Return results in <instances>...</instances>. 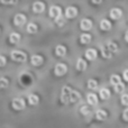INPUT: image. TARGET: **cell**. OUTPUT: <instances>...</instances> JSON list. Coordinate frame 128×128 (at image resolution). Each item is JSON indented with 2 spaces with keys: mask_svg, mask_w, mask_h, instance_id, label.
Segmentation results:
<instances>
[{
  "mask_svg": "<svg viewBox=\"0 0 128 128\" xmlns=\"http://www.w3.org/2000/svg\"><path fill=\"white\" fill-rule=\"evenodd\" d=\"M125 40H126V42H128V30H127L126 35H125Z\"/></svg>",
  "mask_w": 128,
  "mask_h": 128,
  "instance_id": "37",
  "label": "cell"
},
{
  "mask_svg": "<svg viewBox=\"0 0 128 128\" xmlns=\"http://www.w3.org/2000/svg\"><path fill=\"white\" fill-rule=\"evenodd\" d=\"M120 82H122V80H120V76H119V75H117V74H112V75H111V78H110V83L112 84V86H116V84L120 83Z\"/></svg>",
  "mask_w": 128,
  "mask_h": 128,
  "instance_id": "24",
  "label": "cell"
},
{
  "mask_svg": "<svg viewBox=\"0 0 128 128\" xmlns=\"http://www.w3.org/2000/svg\"><path fill=\"white\" fill-rule=\"evenodd\" d=\"M55 22H56V24H58V26H62V25H64V18L62 17V16H60V17H58L55 19Z\"/></svg>",
  "mask_w": 128,
  "mask_h": 128,
  "instance_id": "30",
  "label": "cell"
},
{
  "mask_svg": "<svg viewBox=\"0 0 128 128\" xmlns=\"http://www.w3.org/2000/svg\"><path fill=\"white\" fill-rule=\"evenodd\" d=\"M97 86H98V83H97L96 80L91 79V80L88 81V88L91 89V90H96V89H97Z\"/></svg>",
  "mask_w": 128,
  "mask_h": 128,
  "instance_id": "26",
  "label": "cell"
},
{
  "mask_svg": "<svg viewBox=\"0 0 128 128\" xmlns=\"http://www.w3.org/2000/svg\"><path fill=\"white\" fill-rule=\"evenodd\" d=\"M1 66H4V64H6V58H4V55H1Z\"/></svg>",
  "mask_w": 128,
  "mask_h": 128,
  "instance_id": "35",
  "label": "cell"
},
{
  "mask_svg": "<svg viewBox=\"0 0 128 128\" xmlns=\"http://www.w3.org/2000/svg\"><path fill=\"white\" fill-rule=\"evenodd\" d=\"M30 62L34 66H40L43 63V58L40 55H33L30 58Z\"/></svg>",
  "mask_w": 128,
  "mask_h": 128,
  "instance_id": "12",
  "label": "cell"
},
{
  "mask_svg": "<svg viewBox=\"0 0 128 128\" xmlns=\"http://www.w3.org/2000/svg\"><path fill=\"white\" fill-rule=\"evenodd\" d=\"M100 28L102 30H109V29H111V22L107 19H102L100 22Z\"/></svg>",
  "mask_w": 128,
  "mask_h": 128,
  "instance_id": "15",
  "label": "cell"
},
{
  "mask_svg": "<svg viewBox=\"0 0 128 128\" xmlns=\"http://www.w3.org/2000/svg\"><path fill=\"white\" fill-rule=\"evenodd\" d=\"M72 92V89L70 86H65L62 89V93H61V100H62L63 104H70V94Z\"/></svg>",
  "mask_w": 128,
  "mask_h": 128,
  "instance_id": "1",
  "label": "cell"
},
{
  "mask_svg": "<svg viewBox=\"0 0 128 128\" xmlns=\"http://www.w3.org/2000/svg\"><path fill=\"white\" fill-rule=\"evenodd\" d=\"M107 111H104V109H98L97 111H96V118H97L98 120H104L107 118Z\"/></svg>",
  "mask_w": 128,
  "mask_h": 128,
  "instance_id": "14",
  "label": "cell"
},
{
  "mask_svg": "<svg viewBox=\"0 0 128 128\" xmlns=\"http://www.w3.org/2000/svg\"><path fill=\"white\" fill-rule=\"evenodd\" d=\"M86 58H88L89 61H94L96 58H97V51L94 48H90L86 52Z\"/></svg>",
  "mask_w": 128,
  "mask_h": 128,
  "instance_id": "11",
  "label": "cell"
},
{
  "mask_svg": "<svg viewBox=\"0 0 128 128\" xmlns=\"http://www.w3.org/2000/svg\"><path fill=\"white\" fill-rule=\"evenodd\" d=\"M11 58H12L14 61H17V62L22 63V62H26L27 55L20 51H14V52H11Z\"/></svg>",
  "mask_w": 128,
  "mask_h": 128,
  "instance_id": "2",
  "label": "cell"
},
{
  "mask_svg": "<svg viewBox=\"0 0 128 128\" xmlns=\"http://www.w3.org/2000/svg\"><path fill=\"white\" fill-rule=\"evenodd\" d=\"M80 40H81L82 44H88L91 40V35L90 34H82L81 37H80Z\"/></svg>",
  "mask_w": 128,
  "mask_h": 128,
  "instance_id": "22",
  "label": "cell"
},
{
  "mask_svg": "<svg viewBox=\"0 0 128 128\" xmlns=\"http://www.w3.org/2000/svg\"><path fill=\"white\" fill-rule=\"evenodd\" d=\"M8 86V80H6L4 78H1V88H6Z\"/></svg>",
  "mask_w": 128,
  "mask_h": 128,
  "instance_id": "32",
  "label": "cell"
},
{
  "mask_svg": "<svg viewBox=\"0 0 128 128\" xmlns=\"http://www.w3.org/2000/svg\"><path fill=\"white\" fill-rule=\"evenodd\" d=\"M26 22V17H25L22 14H17V15L15 16V18H14V24L16 25V26H22V25Z\"/></svg>",
  "mask_w": 128,
  "mask_h": 128,
  "instance_id": "6",
  "label": "cell"
},
{
  "mask_svg": "<svg viewBox=\"0 0 128 128\" xmlns=\"http://www.w3.org/2000/svg\"><path fill=\"white\" fill-rule=\"evenodd\" d=\"M122 119L128 122V108L126 109V110H124V112H122Z\"/></svg>",
  "mask_w": 128,
  "mask_h": 128,
  "instance_id": "33",
  "label": "cell"
},
{
  "mask_svg": "<svg viewBox=\"0 0 128 128\" xmlns=\"http://www.w3.org/2000/svg\"><path fill=\"white\" fill-rule=\"evenodd\" d=\"M27 32H28L29 34H35L36 32H37V26H36V24L30 22V24L27 25Z\"/></svg>",
  "mask_w": 128,
  "mask_h": 128,
  "instance_id": "23",
  "label": "cell"
},
{
  "mask_svg": "<svg viewBox=\"0 0 128 128\" xmlns=\"http://www.w3.org/2000/svg\"><path fill=\"white\" fill-rule=\"evenodd\" d=\"M122 78H124L125 81L128 82V70H125L124 73H122Z\"/></svg>",
  "mask_w": 128,
  "mask_h": 128,
  "instance_id": "34",
  "label": "cell"
},
{
  "mask_svg": "<svg viewBox=\"0 0 128 128\" xmlns=\"http://www.w3.org/2000/svg\"><path fill=\"white\" fill-rule=\"evenodd\" d=\"M38 101H40V98H38L36 94L30 93V94L28 96V102L32 104V106H36V104H38Z\"/></svg>",
  "mask_w": 128,
  "mask_h": 128,
  "instance_id": "18",
  "label": "cell"
},
{
  "mask_svg": "<svg viewBox=\"0 0 128 128\" xmlns=\"http://www.w3.org/2000/svg\"><path fill=\"white\" fill-rule=\"evenodd\" d=\"M55 53L58 56H60V58H62L66 54V48L65 46H63V45H58L55 48Z\"/></svg>",
  "mask_w": 128,
  "mask_h": 128,
  "instance_id": "16",
  "label": "cell"
},
{
  "mask_svg": "<svg viewBox=\"0 0 128 128\" xmlns=\"http://www.w3.org/2000/svg\"><path fill=\"white\" fill-rule=\"evenodd\" d=\"M80 112H81L82 115L86 116L90 114V109H89V107H86V106H82L81 108H80Z\"/></svg>",
  "mask_w": 128,
  "mask_h": 128,
  "instance_id": "28",
  "label": "cell"
},
{
  "mask_svg": "<svg viewBox=\"0 0 128 128\" xmlns=\"http://www.w3.org/2000/svg\"><path fill=\"white\" fill-rule=\"evenodd\" d=\"M78 15V9L75 7H68L65 10V17L66 18H74Z\"/></svg>",
  "mask_w": 128,
  "mask_h": 128,
  "instance_id": "9",
  "label": "cell"
},
{
  "mask_svg": "<svg viewBox=\"0 0 128 128\" xmlns=\"http://www.w3.org/2000/svg\"><path fill=\"white\" fill-rule=\"evenodd\" d=\"M9 40H10V43H12V44H17V43L20 40V35L18 33L10 34V36H9Z\"/></svg>",
  "mask_w": 128,
  "mask_h": 128,
  "instance_id": "20",
  "label": "cell"
},
{
  "mask_svg": "<svg viewBox=\"0 0 128 128\" xmlns=\"http://www.w3.org/2000/svg\"><path fill=\"white\" fill-rule=\"evenodd\" d=\"M114 88H115V91L117 93H122L125 91V84L124 83H118V84H116V86H114Z\"/></svg>",
  "mask_w": 128,
  "mask_h": 128,
  "instance_id": "25",
  "label": "cell"
},
{
  "mask_svg": "<svg viewBox=\"0 0 128 128\" xmlns=\"http://www.w3.org/2000/svg\"><path fill=\"white\" fill-rule=\"evenodd\" d=\"M92 2L93 4H101L102 2V0H92Z\"/></svg>",
  "mask_w": 128,
  "mask_h": 128,
  "instance_id": "36",
  "label": "cell"
},
{
  "mask_svg": "<svg viewBox=\"0 0 128 128\" xmlns=\"http://www.w3.org/2000/svg\"><path fill=\"white\" fill-rule=\"evenodd\" d=\"M80 27H81L82 30H90V29L92 28V22H91L90 19L84 18V19H82L81 22H80Z\"/></svg>",
  "mask_w": 128,
  "mask_h": 128,
  "instance_id": "7",
  "label": "cell"
},
{
  "mask_svg": "<svg viewBox=\"0 0 128 128\" xmlns=\"http://www.w3.org/2000/svg\"><path fill=\"white\" fill-rule=\"evenodd\" d=\"M86 68V63L84 60H82V58H79V60L76 61V70L79 71H84Z\"/></svg>",
  "mask_w": 128,
  "mask_h": 128,
  "instance_id": "19",
  "label": "cell"
},
{
  "mask_svg": "<svg viewBox=\"0 0 128 128\" xmlns=\"http://www.w3.org/2000/svg\"><path fill=\"white\" fill-rule=\"evenodd\" d=\"M45 10V4L40 1H36L33 4V11L36 14H40Z\"/></svg>",
  "mask_w": 128,
  "mask_h": 128,
  "instance_id": "8",
  "label": "cell"
},
{
  "mask_svg": "<svg viewBox=\"0 0 128 128\" xmlns=\"http://www.w3.org/2000/svg\"><path fill=\"white\" fill-rule=\"evenodd\" d=\"M18 0H1L2 4H15Z\"/></svg>",
  "mask_w": 128,
  "mask_h": 128,
  "instance_id": "31",
  "label": "cell"
},
{
  "mask_svg": "<svg viewBox=\"0 0 128 128\" xmlns=\"http://www.w3.org/2000/svg\"><path fill=\"white\" fill-rule=\"evenodd\" d=\"M50 16H51L52 18H54V19H56L58 17L62 16L61 8L60 7H58V6H52L51 8H50Z\"/></svg>",
  "mask_w": 128,
  "mask_h": 128,
  "instance_id": "5",
  "label": "cell"
},
{
  "mask_svg": "<svg viewBox=\"0 0 128 128\" xmlns=\"http://www.w3.org/2000/svg\"><path fill=\"white\" fill-rule=\"evenodd\" d=\"M120 101H122V104H124V106H128V93H124V94L122 96Z\"/></svg>",
  "mask_w": 128,
  "mask_h": 128,
  "instance_id": "29",
  "label": "cell"
},
{
  "mask_svg": "<svg viewBox=\"0 0 128 128\" xmlns=\"http://www.w3.org/2000/svg\"><path fill=\"white\" fill-rule=\"evenodd\" d=\"M107 46H108V50L110 52H116L117 51V48H118L117 45H116L115 43H112V42H109L108 44H107Z\"/></svg>",
  "mask_w": 128,
  "mask_h": 128,
  "instance_id": "27",
  "label": "cell"
},
{
  "mask_svg": "<svg viewBox=\"0 0 128 128\" xmlns=\"http://www.w3.org/2000/svg\"><path fill=\"white\" fill-rule=\"evenodd\" d=\"M66 72H68V68H66V65L64 63H58L55 65V68H54V73H55V75H58V76H62V75H64Z\"/></svg>",
  "mask_w": 128,
  "mask_h": 128,
  "instance_id": "4",
  "label": "cell"
},
{
  "mask_svg": "<svg viewBox=\"0 0 128 128\" xmlns=\"http://www.w3.org/2000/svg\"><path fill=\"white\" fill-rule=\"evenodd\" d=\"M11 106H12V108L15 110H22L25 108V106H26V104H25L22 98H15L12 100V102H11Z\"/></svg>",
  "mask_w": 128,
  "mask_h": 128,
  "instance_id": "3",
  "label": "cell"
},
{
  "mask_svg": "<svg viewBox=\"0 0 128 128\" xmlns=\"http://www.w3.org/2000/svg\"><path fill=\"white\" fill-rule=\"evenodd\" d=\"M100 97H101V99H104V100L109 99V98H110V91L106 88L101 89V90H100Z\"/></svg>",
  "mask_w": 128,
  "mask_h": 128,
  "instance_id": "21",
  "label": "cell"
},
{
  "mask_svg": "<svg viewBox=\"0 0 128 128\" xmlns=\"http://www.w3.org/2000/svg\"><path fill=\"white\" fill-rule=\"evenodd\" d=\"M81 99V94H80L78 91L75 90H72V92H71L70 94V102H76L78 100Z\"/></svg>",
  "mask_w": 128,
  "mask_h": 128,
  "instance_id": "17",
  "label": "cell"
},
{
  "mask_svg": "<svg viewBox=\"0 0 128 128\" xmlns=\"http://www.w3.org/2000/svg\"><path fill=\"white\" fill-rule=\"evenodd\" d=\"M86 100H88V104H91V106H94V104H98V98L94 93H89L86 96Z\"/></svg>",
  "mask_w": 128,
  "mask_h": 128,
  "instance_id": "13",
  "label": "cell"
},
{
  "mask_svg": "<svg viewBox=\"0 0 128 128\" xmlns=\"http://www.w3.org/2000/svg\"><path fill=\"white\" fill-rule=\"evenodd\" d=\"M122 11L120 10L119 8H112L110 10V17L112 18V19L117 20V19H119V18H122Z\"/></svg>",
  "mask_w": 128,
  "mask_h": 128,
  "instance_id": "10",
  "label": "cell"
}]
</instances>
